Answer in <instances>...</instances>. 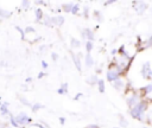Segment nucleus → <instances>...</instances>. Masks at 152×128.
<instances>
[{
	"mask_svg": "<svg viewBox=\"0 0 152 128\" xmlns=\"http://www.w3.org/2000/svg\"><path fill=\"white\" fill-rule=\"evenodd\" d=\"M148 105H150V100L141 98L133 108L129 109V115H131L133 119L138 120V121H144V120H145L144 114L147 111Z\"/></svg>",
	"mask_w": 152,
	"mask_h": 128,
	"instance_id": "nucleus-1",
	"label": "nucleus"
},
{
	"mask_svg": "<svg viewBox=\"0 0 152 128\" xmlns=\"http://www.w3.org/2000/svg\"><path fill=\"white\" fill-rule=\"evenodd\" d=\"M140 100H141V97H140L138 90H129V91H127V95H126V103H127V105H128L129 109L133 108Z\"/></svg>",
	"mask_w": 152,
	"mask_h": 128,
	"instance_id": "nucleus-2",
	"label": "nucleus"
},
{
	"mask_svg": "<svg viewBox=\"0 0 152 128\" xmlns=\"http://www.w3.org/2000/svg\"><path fill=\"white\" fill-rule=\"evenodd\" d=\"M14 119H15V121H17V123H18L19 126H26V124H31V123L33 122L32 117H30V116H28L26 113H24V111L19 113L17 116H14Z\"/></svg>",
	"mask_w": 152,
	"mask_h": 128,
	"instance_id": "nucleus-3",
	"label": "nucleus"
},
{
	"mask_svg": "<svg viewBox=\"0 0 152 128\" xmlns=\"http://www.w3.org/2000/svg\"><path fill=\"white\" fill-rule=\"evenodd\" d=\"M141 76L146 81H152V69H151V63L150 62H145L141 65Z\"/></svg>",
	"mask_w": 152,
	"mask_h": 128,
	"instance_id": "nucleus-4",
	"label": "nucleus"
},
{
	"mask_svg": "<svg viewBox=\"0 0 152 128\" xmlns=\"http://www.w3.org/2000/svg\"><path fill=\"white\" fill-rule=\"evenodd\" d=\"M112 87H113L115 90H118V91H125V89H126V87H127V82L125 81L124 77H119V78H116L114 82H112Z\"/></svg>",
	"mask_w": 152,
	"mask_h": 128,
	"instance_id": "nucleus-5",
	"label": "nucleus"
},
{
	"mask_svg": "<svg viewBox=\"0 0 152 128\" xmlns=\"http://www.w3.org/2000/svg\"><path fill=\"white\" fill-rule=\"evenodd\" d=\"M81 34H82V38H84V39H87L89 41H94L95 40V33H94V31L91 28H88V27L83 28Z\"/></svg>",
	"mask_w": 152,
	"mask_h": 128,
	"instance_id": "nucleus-6",
	"label": "nucleus"
},
{
	"mask_svg": "<svg viewBox=\"0 0 152 128\" xmlns=\"http://www.w3.org/2000/svg\"><path fill=\"white\" fill-rule=\"evenodd\" d=\"M138 92H139V95H140L141 98H145V96L152 94V83H148V84L141 87V88L138 90Z\"/></svg>",
	"mask_w": 152,
	"mask_h": 128,
	"instance_id": "nucleus-7",
	"label": "nucleus"
},
{
	"mask_svg": "<svg viewBox=\"0 0 152 128\" xmlns=\"http://www.w3.org/2000/svg\"><path fill=\"white\" fill-rule=\"evenodd\" d=\"M106 78H107V81L108 82H114L116 78H119V75H118V72L114 70V69H108L107 70V72H106Z\"/></svg>",
	"mask_w": 152,
	"mask_h": 128,
	"instance_id": "nucleus-8",
	"label": "nucleus"
},
{
	"mask_svg": "<svg viewBox=\"0 0 152 128\" xmlns=\"http://www.w3.org/2000/svg\"><path fill=\"white\" fill-rule=\"evenodd\" d=\"M64 17L63 15H53L51 17V24L56 25V26H62L64 24Z\"/></svg>",
	"mask_w": 152,
	"mask_h": 128,
	"instance_id": "nucleus-9",
	"label": "nucleus"
},
{
	"mask_svg": "<svg viewBox=\"0 0 152 128\" xmlns=\"http://www.w3.org/2000/svg\"><path fill=\"white\" fill-rule=\"evenodd\" d=\"M70 53H71V58H72V62H74V64H75L76 69L81 72V71H82V63H81V58H80L77 55H75L74 52H70Z\"/></svg>",
	"mask_w": 152,
	"mask_h": 128,
	"instance_id": "nucleus-10",
	"label": "nucleus"
},
{
	"mask_svg": "<svg viewBox=\"0 0 152 128\" xmlns=\"http://www.w3.org/2000/svg\"><path fill=\"white\" fill-rule=\"evenodd\" d=\"M137 4H138V6H134V7H135V11H137L138 14H142L147 9V7H148L146 2H141L140 1V2H137Z\"/></svg>",
	"mask_w": 152,
	"mask_h": 128,
	"instance_id": "nucleus-11",
	"label": "nucleus"
},
{
	"mask_svg": "<svg viewBox=\"0 0 152 128\" xmlns=\"http://www.w3.org/2000/svg\"><path fill=\"white\" fill-rule=\"evenodd\" d=\"M84 64H86V66L87 68H91L93 65H94V58L91 57V55L90 53H86V56H84Z\"/></svg>",
	"mask_w": 152,
	"mask_h": 128,
	"instance_id": "nucleus-12",
	"label": "nucleus"
},
{
	"mask_svg": "<svg viewBox=\"0 0 152 128\" xmlns=\"http://www.w3.org/2000/svg\"><path fill=\"white\" fill-rule=\"evenodd\" d=\"M34 15H36V21H42L43 20V17H44V13H43V9L42 8H36L34 9Z\"/></svg>",
	"mask_w": 152,
	"mask_h": 128,
	"instance_id": "nucleus-13",
	"label": "nucleus"
},
{
	"mask_svg": "<svg viewBox=\"0 0 152 128\" xmlns=\"http://www.w3.org/2000/svg\"><path fill=\"white\" fill-rule=\"evenodd\" d=\"M97 81H99V78H97L96 75H91V76H89V77L86 79V82H87L89 85H95V84H97Z\"/></svg>",
	"mask_w": 152,
	"mask_h": 128,
	"instance_id": "nucleus-14",
	"label": "nucleus"
},
{
	"mask_svg": "<svg viewBox=\"0 0 152 128\" xmlns=\"http://www.w3.org/2000/svg\"><path fill=\"white\" fill-rule=\"evenodd\" d=\"M12 12L11 11H7V9H4V8H0V18H5V19H8L12 17Z\"/></svg>",
	"mask_w": 152,
	"mask_h": 128,
	"instance_id": "nucleus-15",
	"label": "nucleus"
},
{
	"mask_svg": "<svg viewBox=\"0 0 152 128\" xmlns=\"http://www.w3.org/2000/svg\"><path fill=\"white\" fill-rule=\"evenodd\" d=\"M0 111H1V115H10V110H8V102H5L1 104V108H0Z\"/></svg>",
	"mask_w": 152,
	"mask_h": 128,
	"instance_id": "nucleus-16",
	"label": "nucleus"
},
{
	"mask_svg": "<svg viewBox=\"0 0 152 128\" xmlns=\"http://www.w3.org/2000/svg\"><path fill=\"white\" fill-rule=\"evenodd\" d=\"M70 46H71V49H78L81 46V41L76 38H71L70 39Z\"/></svg>",
	"mask_w": 152,
	"mask_h": 128,
	"instance_id": "nucleus-17",
	"label": "nucleus"
},
{
	"mask_svg": "<svg viewBox=\"0 0 152 128\" xmlns=\"http://www.w3.org/2000/svg\"><path fill=\"white\" fill-rule=\"evenodd\" d=\"M96 85H97L99 91H100L101 94H103V92L106 91V84H104V81H103V79H99Z\"/></svg>",
	"mask_w": 152,
	"mask_h": 128,
	"instance_id": "nucleus-18",
	"label": "nucleus"
},
{
	"mask_svg": "<svg viewBox=\"0 0 152 128\" xmlns=\"http://www.w3.org/2000/svg\"><path fill=\"white\" fill-rule=\"evenodd\" d=\"M72 5L71 2H68V4H63L62 5V9L65 12V13H70L71 12V8H72Z\"/></svg>",
	"mask_w": 152,
	"mask_h": 128,
	"instance_id": "nucleus-19",
	"label": "nucleus"
},
{
	"mask_svg": "<svg viewBox=\"0 0 152 128\" xmlns=\"http://www.w3.org/2000/svg\"><path fill=\"white\" fill-rule=\"evenodd\" d=\"M43 24L45 25V26H52V24H51V17L50 15H46V14H44V17H43Z\"/></svg>",
	"mask_w": 152,
	"mask_h": 128,
	"instance_id": "nucleus-20",
	"label": "nucleus"
},
{
	"mask_svg": "<svg viewBox=\"0 0 152 128\" xmlns=\"http://www.w3.org/2000/svg\"><path fill=\"white\" fill-rule=\"evenodd\" d=\"M93 49H94V41L87 40L86 41V51H87V53H90L93 51Z\"/></svg>",
	"mask_w": 152,
	"mask_h": 128,
	"instance_id": "nucleus-21",
	"label": "nucleus"
},
{
	"mask_svg": "<svg viewBox=\"0 0 152 128\" xmlns=\"http://www.w3.org/2000/svg\"><path fill=\"white\" fill-rule=\"evenodd\" d=\"M42 108H44V105L42 104V103H39V102H36V103H33L32 105H31V109H32V111H38L39 109H42Z\"/></svg>",
	"mask_w": 152,
	"mask_h": 128,
	"instance_id": "nucleus-22",
	"label": "nucleus"
},
{
	"mask_svg": "<svg viewBox=\"0 0 152 128\" xmlns=\"http://www.w3.org/2000/svg\"><path fill=\"white\" fill-rule=\"evenodd\" d=\"M119 123H120V128H126L128 126V121L124 117V116H120V120H119Z\"/></svg>",
	"mask_w": 152,
	"mask_h": 128,
	"instance_id": "nucleus-23",
	"label": "nucleus"
},
{
	"mask_svg": "<svg viewBox=\"0 0 152 128\" xmlns=\"http://www.w3.org/2000/svg\"><path fill=\"white\" fill-rule=\"evenodd\" d=\"M78 12H80V4H74L70 13L74 14V15H76V14H78Z\"/></svg>",
	"mask_w": 152,
	"mask_h": 128,
	"instance_id": "nucleus-24",
	"label": "nucleus"
},
{
	"mask_svg": "<svg viewBox=\"0 0 152 128\" xmlns=\"http://www.w3.org/2000/svg\"><path fill=\"white\" fill-rule=\"evenodd\" d=\"M10 123L12 124V127H14V128H19L20 126L17 123V121H15V119H14V116L13 115H11L10 114Z\"/></svg>",
	"mask_w": 152,
	"mask_h": 128,
	"instance_id": "nucleus-25",
	"label": "nucleus"
},
{
	"mask_svg": "<svg viewBox=\"0 0 152 128\" xmlns=\"http://www.w3.org/2000/svg\"><path fill=\"white\" fill-rule=\"evenodd\" d=\"M24 32H25V34H30V33L34 34V33H36V30H34V27H32V26H26L25 30H24Z\"/></svg>",
	"mask_w": 152,
	"mask_h": 128,
	"instance_id": "nucleus-26",
	"label": "nucleus"
},
{
	"mask_svg": "<svg viewBox=\"0 0 152 128\" xmlns=\"http://www.w3.org/2000/svg\"><path fill=\"white\" fill-rule=\"evenodd\" d=\"M93 14H94V17H95V18H96V19H97L99 21H101V20H102V17H101L102 14H101V12H100V11L95 9V11L93 12Z\"/></svg>",
	"mask_w": 152,
	"mask_h": 128,
	"instance_id": "nucleus-27",
	"label": "nucleus"
},
{
	"mask_svg": "<svg viewBox=\"0 0 152 128\" xmlns=\"http://www.w3.org/2000/svg\"><path fill=\"white\" fill-rule=\"evenodd\" d=\"M59 88L63 90V92H64V94H66V92H68V88H69V84H68V82H64V83H62V85H61Z\"/></svg>",
	"mask_w": 152,
	"mask_h": 128,
	"instance_id": "nucleus-28",
	"label": "nucleus"
},
{
	"mask_svg": "<svg viewBox=\"0 0 152 128\" xmlns=\"http://www.w3.org/2000/svg\"><path fill=\"white\" fill-rule=\"evenodd\" d=\"M19 100H20V102H21L24 105H26V107H31V105H32V104H31V103H30L25 97H19Z\"/></svg>",
	"mask_w": 152,
	"mask_h": 128,
	"instance_id": "nucleus-29",
	"label": "nucleus"
},
{
	"mask_svg": "<svg viewBox=\"0 0 152 128\" xmlns=\"http://www.w3.org/2000/svg\"><path fill=\"white\" fill-rule=\"evenodd\" d=\"M150 46H152V36H151V37L145 41V45H144L142 47H144V49H146V47H150Z\"/></svg>",
	"mask_w": 152,
	"mask_h": 128,
	"instance_id": "nucleus-30",
	"label": "nucleus"
},
{
	"mask_svg": "<svg viewBox=\"0 0 152 128\" xmlns=\"http://www.w3.org/2000/svg\"><path fill=\"white\" fill-rule=\"evenodd\" d=\"M83 15H84V18H89V6L83 7Z\"/></svg>",
	"mask_w": 152,
	"mask_h": 128,
	"instance_id": "nucleus-31",
	"label": "nucleus"
},
{
	"mask_svg": "<svg viewBox=\"0 0 152 128\" xmlns=\"http://www.w3.org/2000/svg\"><path fill=\"white\" fill-rule=\"evenodd\" d=\"M15 30L20 33V36H21V39H25V32H24V30L21 28V27H19V26H15Z\"/></svg>",
	"mask_w": 152,
	"mask_h": 128,
	"instance_id": "nucleus-32",
	"label": "nucleus"
},
{
	"mask_svg": "<svg viewBox=\"0 0 152 128\" xmlns=\"http://www.w3.org/2000/svg\"><path fill=\"white\" fill-rule=\"evenodd\" d=\"M30 4H31V2H30L28 0H24V1H21V7H23V8H28V7H30Z\"/></svg>",
	"mask_w": 152,
	"mask_h": 128,
	"instance_id": "nucleus-33",
	"label": "nucleus"
},
{
	"mask_svg": "<svg viewBox=\"0 0 152 128\" xmlns=\"http://www.w3.org/2000/svg\"><path fill=\"white\" fill-rule=\"evenodd\" d=\"M51 59H52V60H55V62H56V60H57V59H58V55H57V53H56V52H52V53H51Z\"/></svg>",
	"mask_w": 152,
	"mask_h": 128,
	"instance_id": "nucleus-34",
	"label": "nucleus"
},
{
	"mask_svg": "<svg viewBox=\"0 0 152 128\" xmlns=\"http://www.w3.org/2000/svg\"><path fill=\"white\" fill-rule=\"evenodd\" d=\"M84 128H100L97 124H95V123H90V124H87Z\"/></svg>",
	"mask_w": 152,
	"mask_h": 128,
	"instance_id": "nucleus-35",
	"label": "nucleus"
},
{
	"mask_svg": "<svg viewBox=\"0 0 152 128\" xmlns=\"http://www.w3.org/2000/svg\"><path fill=\"white\" fill-rule=\"evenodd\" d=\"M82 96H83V94H82V92H78L77 95H75V97H74V100H75V101H78V100H80V98H81Z\"/></svg>",
	"mask_w": 152,
	"mask_h": 128,
	"instance_id": "nucleus-36",
	"label": "nucleus"
},
{
	"mask_svg": "<svg viewBox=\"0 0 152 128\" xmlns=\"http://www.w3.org/2000/svg\"><path fill=\"white\" fill-rule=\"evenodd\" d=\"M45 75H46V73H45L44 71H40V72H39V73L37 75V78H39V79H40V78H43V77H44Z\"/></svg>",
	"mask_w": 152,
	"mask_h": 128,
	"instance_id": "nucleus-37",
	"label": "nucleus"
},
{
	"mask_svg": "<svg viewBox=\"0 0 152 128\" xmlns=\"http://www.w3.org/2000/svg\"><path fill=\"white\" fill-rule=\"evenodd\" d=\"M146 120H150V121H148V123H150V124H152V110H151V113L147 115V119H146Z\"/></svg>",
	"mask_w": 152,
	"mask_h": 128,
	"instance_id": "nucleus-38",
	"label": "nucleus"
},
{
	"mask_svg": "<svg viewBox=\"0 0 152 128\" xmlns=\"http://www.w3.org/2000/svg\"><path fill=\"white\" fill-rule=\"evenodd\" d=\"M58 120H59V123H61V124L63 126V124L65 123V120H66V119H65V117H63V116H61V117H59Z\"/></svg>",
	"mask_w": 152,
	"mask_h": 128,
	"instance_id": "nucleus-39",
	"label": "nucleus"
},
{
	"mask_svg": "<svg viewBox=\"0 0 152 128\" xmlns=\"http://www.w3.org/2000/svg\"><path fill=\"white\" fill-rule=\"evenodd\" d=\"M110 53H112V56H118V49H113L112 51H110Z\"/></svg>",
	"mask_w": 152,
	"mask_h": 128,
	"instance_id": "nucleus-40",
	"label": "nucleus"
},
{
	"mask_svg": "<svg viewBox=\"0 0 152 128\" xmlns=\"http://www.w3.org/2000/svg\"><path fill=\"white\" fill-rule=\"evenodd\" d=\"M48 66H49L48 63H46L45 60H42V68H43V69H48Z\"/></svg>",
	"mask_w": 152,
	"mask_h": 128,
	"instance_id": "nucleus-41",
	"label": "nucleus"
},
{
	"mask_svg": "<svg viewBox=\"0 0 152 128\" xmlns=\"http://www.w3.org/2000/svg\"><path fill=\"white\" fill-rule=\"evenodd\" d=\"M33 127H37V128H46V127H44L42 123H34V124H32Z\"/></svg>",
	"mask_w": 152,
	"mask_h": 128,
	"instance_id": "nucleus-42",
	"label": "nucleus"
},
{
	"mask_svg": "<svg viewBox=\"0 0 152 128\" xmlns=\"http://www.w3.org/2000/svg\"><path fill=\"white\" fill-rule=\"evenodd\" d=\"M114 2H115L114 0H108V1L103 2V5H104V6H107V5H112V4H114Z\"/></svg>",
	"mask_w": 152,
	"mask_h": 128,
	"instance_id": "nucleus-43",
	"label": "nucleus"
},
{
	"mask_svg": "<svg viewBox=\"0 0 152 128\" xmlns=\"http://www.w3.org/2000/svg\"><path fill=\"white\" fill-rule=\"evenodd\" d=\"M32 81H33L32 77H27V78H25V83H27V84H30Z\"/></svg>",
	"mask_w": 152,
	"mask_h": 128,
	"instance_id": "nucleus-44",
	"label": "nucleus"
},
{
	"mask_svg": "<svg viewBox=\"0 0 152 128\" xmlns=\"http://www.w3.org/2000/svg\"><path fill=\"white\" fill-rule=\"evenodd\" d=\"M36 4H37V5H46V2H45V1H42V0L36 1Z\"/></svg>",
	"mask_w": 152,
	"mask_h": 128,
	"instance_id": "nucleus-45",
	"label": "nucleus"
},
{
	"mask_svg": "<svg viewBox=\"0 0 152 128\" xmlns=\"http://www.w3.org/2000/svg\"><path fill=\"white\" fill-rule=\"evenodd\" d=\"M113 128H120V127H113Z\"/></svg>",
	"mask_w": 152,
	"mask_h": 128,
	"instance_id": "nucleus-46",
	"label": "nucleus"
},
{
	"mask_svg": "<svg viewBox=\"0 0 152 128\" xmlns=\"http://www.w3.org/2000/svg\"><path fill=\"white\" fill-rule=\"evenodd\" d=\"M0 108H1V102H0Z\"/></svg>",
	"mask_w": 152,
	"mask_h": 128,
	"instance_id": "nucleus-47",
	"label": "nucleus"
}]
</instances>
